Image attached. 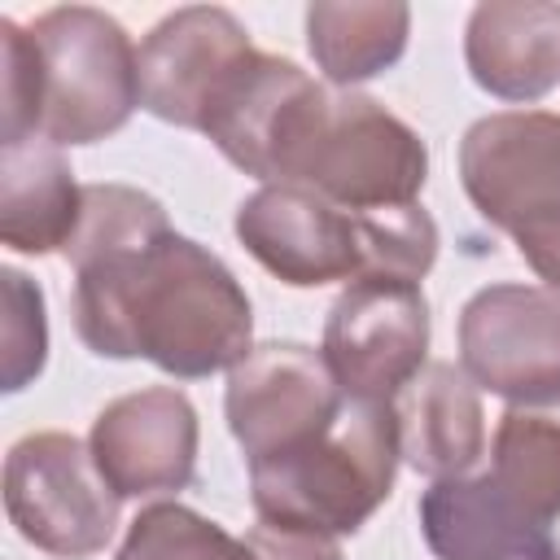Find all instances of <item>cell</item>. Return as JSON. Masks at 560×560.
Listing matches in <instances>:
<instances>
[{"label": "cell", "instance_id": "cell-3", "mask_svg": "<svg viewBox=\"0 0 560 560\" xmlns=\"http://www.w3.org/2000/svg\"><path fill=\"white\" fill-rule=\"evenodd\" d=\"M459 184L477 214L508 232L534 276L560 293V114L477 118L459 140Z\"/></svg>", "mask_w": 560, "mask_h": 560}, {"label": "cell", "instance_id": "cell-4", "mask_svg": "<svg viewBox=\"0 0 560 560\" xmlns=\"http://www.w3.org/2000/svg\"><path fill=\"white\" fill-rule=\"evenodd\" d=\"M424 179L429 149L398 114L354 88H328L280 184H302L341 210L368 214L416 206Z\"/></svg>", "mask_w": 560, "mask_h": 560}, {"label": "cell", "instance_id": "cell-12", "mask_svg": "<svg viewBox=\"0 0 560 560\" xmlns=\"http://www.w3.org/2000/svg\"><path fill=\"white\" fill-rule=\"evenodd\" d=\"M254 52L249 31L219 4H184L140 39V105L184 131H201L228 79Z\"/></svg>", "mask_w": 560, "mask_h": 560}, {"label": "cell", "instance_id": "cell-9", "mask_svg": "<svg viewBox=\"0 0 560 560\" xmlns=\"http://www.w3.org/2000/svg\"><path fill=\"white\" fill-rule=\"evenodd\" d=\"M346 407L319 350L302 341H262L232 372L223 389V416L245 451V464L298 451L319 438Z\"/></svg>", "mask_w": 560, "mask_h": 560}, {"label": "cell", "instance_id": "cell-18", "mask_svg": "<svg viewBox=\"0 0 560 560\" xmlns=\"http://www.w3.org/2000/svg\"><path fill=\"white\" fill-rule=\"evenodd\" d=\"M411 35V9L398 0H319L306 9V48L332 88L385 74Z\"/></svg>", "mask_w": 560, "mask_h": 560}, {"label": "cell", "instance_id": "cell-17", "mask_svg": "<svg viewBox=\"0 0 560 560\" xmlns=\"http://www.w3.org/2000/svg\"><path fill=\"white\" fill-rule=\"evenodd\" d=\"M83 214V184L48 140L0 144V241L18 254L66 249Z\"/></svg>", "mask_w": 560, "mask_h": 560}, {"label": "cell", "instance_id": "cell-13", "mask_svg": "<svg viewBox=\"0 0 560 560\" xmlns=\"http://www.w3.org/2000/svg\"><path fill=\"white\" fill-rule=\"evenodd\" d=\"M197 407L175 385H144L105 402L88 451L118 499L179 494L197 472Z\"/></svg>", "mask_w": 560, "mask_h": 560}, {"label": "cell", "instance_id": "cell-20", "mask_svg": "<svg viewBox=\"0 0 560 560\" xmlns=\"http://www.w3.org/2000/svg\"><path fill=\"white\" fill-rule=\"evenodd\" d=\"M118 560H258V551L184 503H149L127 525Z\"/></svg>", "mask_w": 560, "mask_h": 560}, {"label": "cell", "instance_id": "cell-2", "mask_svg": "<svg viewBox=\"0 0 560 560\" xmlns=\"http://www.w3.org/2000/svg\"><path fill=\"white\" fill-rule=\"evenodd\" d=\"M398 459L394 402L346 398L319 438L249 464V499L262 525L341 538L389 499Z\"/></svg>", "mask_w": 560, "mask_h": 560}, {"label": "cell", "instance_id": "cell-16", "mask_svg": "<svg viewBox=\"0 0 560 560\" xmlns=\"http://www.w3.org/2000/svg\"><path fill=\"white\" fill-rule=\"evenodd\" d=\"M394 416L402 459L433 481L464 477L486 455L481 389L459 363H424V372L394 398Z\"/></svg>", "mask_w": 560, "mask_h": 560}, {"label": "cell", "instance_id": "cell-8", "mask_svg": "<svg viewBox=\"0 0 560 560\" xmlns=\"http://www.w3.org/2000/svg\"><path fill=\"white\" fill-rule=\"evenodd\" d=\"M459 368L508 402L560 398V293L547 284H486L459 311Z\"/></svg>", "mask_w": 560, "mask_h": 560}, {"label": "cell", "instance_id": "cell-19", "mask_svg": "<svg viewBox=\"0 0 560 560\" xmlns=\"http://www.w3.org/2000/svg\"><path fill=\"white\" fill-rule=\"evenodd\" d=\"M486 477L538 525L560 516V398L508 402L494 424Z\"/></svg>", "mask_w": 560, "mask_h": 560}, {"label": "cell", "instance_id": "cell-15", "mask_svg": "<svg viewBox=\"0 0 560 560\" xmlns=\"http://www.w3.org/2000/svg\"><path fill=\"white\" fill-rule=\"evenodd\" d=\"M464 61L481 92L529 105L560 88V4L486 0L468 13Z\"/></svg>", "mask_w": 560, "mask_h": 560}, {"label": "cell", "instance_id": "cell-6", "mask_svg": "<svg viewBox=\"0 0 560 560\" xmlns=\"http://www.w3.org/2000/svg\"><path fill=\"white\" fill-rule=\"evenodd\" d=\"M118 494L74 433H26L4 455L9 525L57 560H88L118 529Z\"/></svg>", "mask_w": 560, "mask_h": 560}, {"label": "cell", "instance_id": "cell-5", "mask_svg": "<svg viewBox=\"0 0 560 560\" xmlns=\"http://www.w3.org/2000/svg\"><path fill=\"white\" fill-rule=\"evenodd\" d=\"M39 48V140L96 144L140 105V48L118 18L92 4H57L31 22Z\"/></svg>", "mask_w": 560, "mask_h": 560}, {"label": "cell", "instance_id": "cell-1", "mask_svg": "<svg viewBox=\"0 0 560 560\" xmlns=\"http://www.w3.org/2000/svg\"><path fill=\"white\" fill-rule=\"evenodd\" d=\"M61 254L74 267V332L92 354L201 381L254 350L245 284L219 254L179 236L149 192L83 184V214Z\"/></svg>", "mask_w": 560, "mask_h": 560}, {"label": "cell", "instance_id": "cell-21", "mask_svg": "<svg viewBox=\"0 0 560 560\" xmlns=\"http://www.w3.org/2000/svg\"><path fill=\"white\" fill-rule=\"evenodd\" d=\"M0 298H4V319H0V381H4V394H18L26 389L39 372H44V359H48V315H44V289L18 271V267H4L0 271Z\"/></svg>", "mask_w": 560, "mask_h": 560}, {"label": "cell", "instance_id": "cell-11", "mask_svg": "<svg viewBox=\"0 0 560 560\" xmlns=\"http://www.w3.org/2000/svg\"><path fill=\"white\" fill-rule=\"evenodd\" d=\"M324 92L328 83L311 79L289 57L254 48L210 105L201 136H210V144L245 175L280 184Z\"/></svg>", "mask_w": 560, "mask_h": 560}, {"label": "cell", "instance_id": "cell-10", "mask_svg": "<svg viewBox=\"0 0 560 560\" xmlns=\"http://www.w3.org/2000/svg\"><path fill=\"white\" fill-rule=\"evenodd\" d=\"M232 228L245 254L293 289L350 284L368 267L363 214L341 210L302 184H262L236 206Z\"/></svg>", "mask_w": 560, "mask_h": 560}, {"label": "cell", "instance_id": "cell-23", "mask_svg": "<svg viewBox=\"0 0 560 560\" xmlns=\"http://www.w3.org/2000/svg\"><path fill=\"white\" fill-rule=\"evenodd\" d=\"M249 547L258 551V560H341L337 538H319V534H298V529H276V525H254Z\"/></svg>", "mask_w": 560, "mask_h": 560}, {"label": "cell", "instance_id": "cell-22", "mask_svg": "<svg viewBox=\"0 0 560 560\" xmlns=\"http://www.w3.org/2000/svg\"><path fill=\"white\" fill-rule=\"evenodd\" d=\"M39 48L31 26L0 18V144L39 136Z\"/></svg>", "mask_w": 560, "mask_h": 560}, {"label": "cell", "instance_id": "cell-14", "mask_svg": "<svg viewBox=\"0 0 560 560\" xmlns=\"http://www.w3.org/2000/svg\"><path fill=\"white\" fill-rule=\"evenodd\" d=\"M416 512L438 560H560L551 525L525 516L486 472L433 481Z\"/></svg>", "mask_w": 560, "mask_h": 560}, {"label": "cell", "instance_id": "cell-7", "mask_svg": "<svg viewBox=\"0 0 560 560\" xmlns=\"http://www.w3.org/2000/svg\"><path fill=\"white\" fill-rule=\"evenodd\" d=\"M319 354L346 398L394 402L429 363V302L420 284L350 280L324 319Z\"/></svg>", "mask_w": 560, "mask_h": 560}]
</instances>
